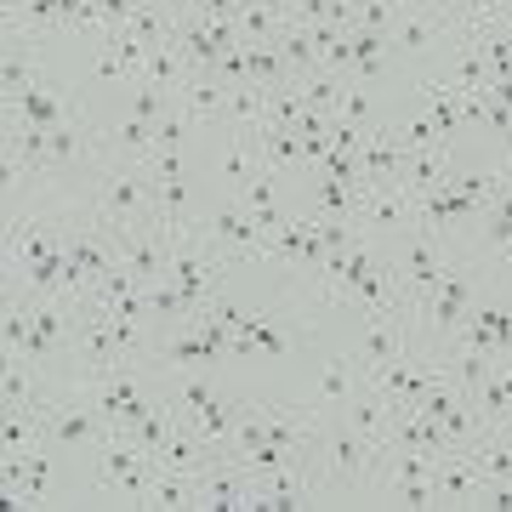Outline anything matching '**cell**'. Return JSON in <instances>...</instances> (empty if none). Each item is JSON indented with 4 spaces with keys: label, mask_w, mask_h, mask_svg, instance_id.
Here are the masks:
<instances>
[{
    "label": "cell",
    "mask_w": 512,
    "mask_h": 512,
    "mask_svg": "<svg viewBox=\"0 0 512 512\" xmlns=\"http://www.w3.org/2000/svg\"><path fill=\"white\" fill-rule=\"evenodd\" d=\"M92 211L120 228H148L154 222V165H131V160H103L92 177Z\"/></svg>",
    "instance_id": "4"
},
{
    "label": "cell",
    "mask_w": 512,
    "mask_h": 512,
    "mask_svg": "<svg viewBox=\"0 0 512 512\" xmlns=\"http://www.w3.org/2000/svg\"><path fill=\"white\" fill-rule=\"evenodd\" d=\"M359 228H365L370 239L404 234V228H416V200H410L399 183L365 188V200H359Z\"/></svg>",
    "instance_id": "11"
},
{
    "label": "cell",
    "mask_w": 512,
    "mask_h": 512,
    "mask_svg": "<svg viewBox=\"0 0 512 512\" xmlns=\"http://www.w3.org/2000/svg\"><path fill=\"white\" fill-rule=\"evenodd\" d=\"M302 507H325V495L313 484L308 461L274 467V473H256V512H302Z\"/></svg>",
    "instance_id": "9"
},
{
    "label": "cell",
    "mask_w": 512,
    "mask_h": 512,
    "mask_svg": "<svg viewBox=\"0 0 512 512\" xmlns=\"http://www.w3.org/2000/svg\"><path fill=\"white\" fill-rule=\"evenodd\" d=\"M228 268H234V262H228V256H222L200 228H188V234L171 239V274H165V279L177 285V296L188 302V313H200V308L217 302Z\"/></svg>",
    "instance_id": "6"
},
{
    "label": "cell",
    "mask_w": 512,
    "mask_h": 512,
    "mask_svg": "<svg viewBox=\"0 0 512 512\" xmlns=\"http://www.w3.org/2000/svg\"><path fill=\"white\" fill-rule=\"evenodd\" d=\"M217 171H222V183L245 188L251 177H262L268 165H262V148H256V131H234V126H222V148H217Z\"/></svg>",
    "instance_id": "16"
},
{
    "label": "cell",
    "mask_w": 512,
    "mask_h": 512,
    "mask_svg": "<svg viewBox=\"0 0 512 512\" xmlns=\"http://www.w3.org/2000/svg\"><path fill=\"white\" fill-rule=\"evenodd\" d=\"M336 120H348V126H376L382 114H376V97H370V86L348 80V86H342V109H336Z\"/></svg>",
    "instance_id": "21"
},
{
    "label": "cell",
    "mask_w": 512,
    "mask_h": 512,
    "mask_svg": "<svg viewBox=\"0 0 512 512\" xmlns=\"http://www.w3.org/2000/svg\"><path fill=\"white\" fill-rule=\"evenodd\" d=\"M342 86H348V74H336V69H313L296 80V92H302V103H308L313 114H336L342 109Z\"/></svg>",
    "instance_id": "20"
},
{
    "label": "cell",
    "mask_w": 512,
    "mask_h": 512,
    "mask_svg": "<svg viewBox=\"0 0 512 512\" xmlns=\"http://www.w3.org/2000/svg\"><path fill=\"white\" fill-rule=\"evenodd\" d=\"M507 80H512V74H507Z\"/></svg>",
    "instance_id": "23"
},
{
    "label": "cell",
    "mask_w": 512,
    "mask_h": 512,
    "mask_svg": "<svg viewBox=\"0 0 512 512\" xmlns=\"http://www.w3.org/2000/svg\"><path fill=\"white\" fill-rule=\"evenodd\" d=\"M376 450L348 416L336 410H319V427H313V444H308V473L325 495V507H365L370 490H376Z\"/></svg>",
    "instance_id": "1"
},
{
    "label": "cell",
    "mask_w": 512,
    "mask_h": 512,
    "mask_svg": "<svg viewBox=\"0 0 512 512\" xmlns=\"http://www.w3.org/2000/svg\"><path fill=\"white\" fill-rule=\"evenodd\" d=\"M285 348H291V330L279 325L274 313L239 308V319H234V359H279Z\"/></svg>",
    "instance_id": "12"
},
{
    "label": "cell",
    "mask_w": 512,
    "mask_h": 512,
    "mask_svg": "<svg viewBox=\"0 0 512 512\" xmlns=\"http://www.w3.org/2000/svg\"><path fill=\"white\" fill-rule=\"evenodd\" d=\"M359 387H365V365H359V353H342V359H330V365L319 370L313 404H319V410H342Z\"/></svg>",
    "instance_id": "19"
},
{
    "label": "cell",
    "mask_w": 512,
    "mask_h": 512,
    "mask_svg": "<svg viewBox=\"0 0 512 512\" xmlns=\"http://www.w3.org/2000/svg\"><path fill=\"white\" fill-rule=\"evenodd\" d=\"M103 154L109 160H131V165H154L160 143H154V120H137V114H120L103 126Z\"/></svg>",
    "instance_id": "15"
},
{
    "label": "cell",
    "mask_w": 512,
    "mask_h": 512,
    "mask_svg": "<svg viewBox=\"0 0 512 512\" xmlns=\"http://www.w3.org/2000/svg\"><path fill=\"white\" fill-rule=\"evenodd\" d=\"M387 245V262H393V274H399V291H404V302H410V313L427 302V296L444 285V274L456 268V251H450V239L444 234H433V228H404V234H393V239H382Z\"/></svg>",
    "instance_id": "3"
},
{
    "label": "cell",
    "mask_w": 512,
    "mask_h": 512,
    "mask_svg": "<svg viewBox=\"0 0 512 512\" xmlns=\"http://www.w3.org/2000/svg\"><path fill=\"white\" fill-rule=\"evenodd\" d=\"M501 427H507V433H512V410H507V421H501Z\"/></svg>",
    "instance_id": "22"
},
{
    "label": "cell",
    "mask_w": 512,
    "mask_h": 512,
    "mask_svg": "<svg viewBox=\"0 0 512 512\" xmlns=\"http://www.w3.org/2000/svg\"><path fill=\"white\" fill-rule=\"evenodd\" d=\"M200 234L211 239L228 262H262V245H268L262 222L251 217V205L239 200L234 188H228L217 205H205L200 211Z\"/></svg>",
    "instance_id": "7"
},
{
    "label": "cell",
    "mask_w": 512,
    "mask_h": 512,
    "mask_svg": "<svg viewBox=\"0 0 512 512\" xmlns=\"http://www.w3.org/2000/svg\"><path fill=\"white\" fill-rule=\"evenodd\" d=\"M160 461L137 450L126 433H109V439L92 450V490L114 507H148V478H154Z\"/></svg>",
    "instance_id": "5"
},
{
    "label": "cell",
    "mask_w": 512,
    "mask_h": 512,
    "mask_svg": "<svg viewBox=\"0 0 512 512\" xmlns=\"http://www.w3.org/2000/svg\"><path fill=\"white\" fill-rule=\"evenodd\" d=\"M393 52H456L461 29L444 18L439 6H421V0H404L399 23H393Z\"/></svg>",
    "instance_id": "8"
},
{
    "label": "cell",
    "mask_w": 512,
    "mask_h": 512,
    "mask_svg": "<svg viewBox=\"0 0 512 512\" xmlns=\"http://www.w3.org/2000/svg\"><path fill=\"white\" fill-rule=\"evenodd\" d=\"M114 245H120V268H131L143 285H160V279L171 274V234H165L160 222H148V228H120Z\"/></svg>",
    "instance_id": "10"
},
{
    "label": "cell",
    "mask_w": 512,
    "mask_h": 512,
    "mask_svg": "<svg viewBox=\"0 0 512 512\" xmlns=\"http://www.w3.org/2000/svg\"><path fill=\"white\" fill-rule=\"evenodd\" d=\"M450 177H456V165H450V143H427V148H410V160H404L399 188L410 194V200H421V194L444 188Z\"/></svg>",
    "instance_id": "17"
},
{
    "label": "cell",
    "mask_w": 512,
    "mask_h": 512,
    "mask_svg": "<svg viewBox=\"0 0 512 512\" xmlns=\"http://www.w3.org/2000/svg\"><path fill=\"white\" fill-rule=\"evenodd\" d=\"M433 484H439V507H478V495H484V473L467 450L433 461Z\"/></svg>",
    "instance_id": "14"
},
{
    "label": "cell",
    "mask_w": 512,
    "mask_h": 512,
    "mask_svg": "<svg viewBox=\"0 0 512 512\" xmlns=\"http://www.w3.org/2000/svg\"><path fill=\"white\" fill-rule=\"evenodd\" d=\"M478 302H484V262L456 256V268L444 274V285L410 313V330H416V353L421 359H439V353L461 336V325L473 319Z\"/></svg>",
    "instance_id": "2"
},
{
    "label": "cell",
    "mask_w": 512,
    "mask_h": 512,
    "mask_svg": "<svg viewBox=\"0 0 512 512\" xmlns=\"http://www.w3.org/2000/svg\"><path fill=\"white\" fill-rule=\"evenodd\" d=\"M228 92H234V86H222L217 74H188V86L177 92V109H183L194 126H222V120H228Z\"/></svg>",
    "instance_id": "18"
},
{
    "label": "cell",
    "mask_w": 512,
    "mask_h": 512,
    "mask_svg": "<svg viewBox=\"0 0 512 512\" xmlns=\"http://www.w3.org/2000/svg\"><path fill=\"white\" fill-rule=\"evenodd\" d=\"M404 160H410V148L399 143V126H393V120H376V126H370L365 154H359V165H365V188L399 183V177H404Z\"/></svg>",
    "instance_id": "13"
}]
</instances>
